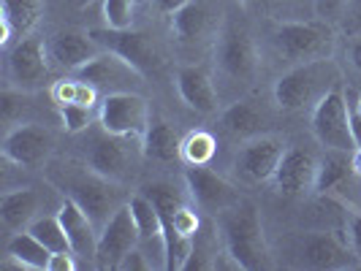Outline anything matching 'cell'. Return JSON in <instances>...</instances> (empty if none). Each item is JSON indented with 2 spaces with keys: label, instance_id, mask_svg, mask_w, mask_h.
<instances>
[{
  "label": "cell",
  "instance_id": "836d02e7",
  "mask_svg": "<svg viewBox=\"0 0 361 271\" xmlns=\"http://www.w3.org/2000/svg\"><path fill=\"white\" fill-rule=\"evenodd\" d=\"M312 6H315V19H324L334 27L343 25L348 0H312Z\"/></svg>",
  "mask_w": 361,
  "mask_h": 271
},
{
  "label": "cell",
  "instance_id": "83f0119b",
  "mask_svg": "<svg viewBox=\"0 0 361 271\" xmlns=\"http://www.w3.org/2000/svg\"><path fill=\"white\" fill-rule=\"evenodd\" d=\"M245 11H253L271 22H293V19H315L312 0H236Z\"/></svg>",
  "mask_w": 361,
  "mask_h": 271
},
{
  "label": "cell",
  "instance_id": "3957f363",
  "mask_svg": "<svg viewBox=\"0 0 361 271\" xmlns=\"http://www.w3.org/2000/svg\"><path fill=\"white\" fill-rule=\"evenodd\" d=\"M340 84H345L340 63L326 57V60L293 65L286 73H280L271 87V98H274L277 108L286 114H310Z\"/></svg>",
  "mask_w": 361,
  "mask_h": 271
},
{
  "label": "cell",
  "instance_id": "7c38bea8",
  "mask_svg": "<svg viewBox=\"0 0 361 271\" xmlns=\"http://www.w3.org/2000/svg\"><path fill=\"white\" fill-rule=\"evenodd\" d=\"M318 171H321V155L310 146L293 144L286 149L271 177V184L286 198H307V196H315Z\"/></svg>",
  "mask_w": 361,
  "mask_h": 271
},
{
  "label": "cell",
  "instance_id": "60d3db41",
  "mask_svg": "<svg viewBox=\"0 0 361 271\" xmlns=\"http://www.w3.org/2000/svg\"><path fill=\"white\" fill-rule=\"evenodd\" d=\"M136 3H147V0H136Z\"/></svg>",
  "mask_w": 361,
  "mask_h": 271
},
{
  "label": "cell",
  "instance_id": "4fadbf2b",
  "mask_svg": "<svg viewBox=\"0 0 361 271\" xmlns=\"http://www.w3.org/2000/svg\"><path fill=\"white\" fill-rule=\"evenodd\" d=\"M152 120V111L145 95L139 92H111L101 98L98 106V122L109 133L117 136H145L147 125Z\"/></svg>",
  "mask_w": 361,
  "mask_h": 271
},
{
  "label": "cell",
  "instance_id": "1f68e13d",
  "mask_svg": "<svg viewBox=\"0 0 361 271\" xmlns=\"http://www.w3.org/2000/svg\"><path fill=\"white\" fill-rule=\"evenodd\" d=\"M60 122H63V127H66V133L82 136L85 130H90V127L98 122V108L79 106V103L60 106Z\"/></svg>",
  "mask_w": 361,
  "mask_h": 271
},
{
  "label": "cell",
  "instance_id": "8d00e7d4",
  "mask_svg": "<svg viewBox=\"0 0 361 271\" xmlns=\"http://www.w3.org/2000/svg\"><path fill=\"white\" fill-rule=\"evenodd\" d=\"M82 266L79 258L66 250V253H52V260H49V271H76Z\"/></svg>",
  "mask_w": 361,
  "mask_h": 271
},
{
  "label": "cell",
  "instance_id": "277c9868",
  "mask_svg": "<svg viewBox=\"0 0 361 271\" xmlns=\"http://www.w3.org/2000/svg\"><path fill=\"white\" fill-rule=\"evenodd\" d=\"M217 231L223 239L226 253L234 258V263L245 271L271 269V253L264 236L261 212L253 201L242 198L239 203L223 209L215 215Z\"/></svg>",
  "mask_w": 361,
  "mask_h": 271
},
{
  "label": "cell",
  "instance_id": "52a82bcc",
  "mask_svg": "<svg viewBox=\"0 0 361 271\" xmlns=\"http://www.w3.org/2000/svg\"><path fill=\"white\" fill-rule=\"evenodd\" d=\"M288 263L293 269H356L361 266L353 255L345 231H307L290 241Z\"/></svg>",
  "mask_w": 361,
  "mask_h": 271
},
{
  "label": "cell",
  "instance_id": "7402d4cb",
  "mask_svg": "<svg viewBox=\"0 0 361 271\" xmlns=\"http://www.w3.org/2000/svg\"><path fill=\"white\" fill-rule=\"evenodd\" d=\"M57 217L66 228L68 244L73 255L79 258L82 266H95V253H98V225L90 220V215L71 198H63L57 206Z\"/></svg>",
  "mask_w": 361,
  "mask_h": 271
},
{
  "label": "cell",
  "instance_id": "5b68a950",
  "mask_svg": "<svg viewBox=\"0 0 361 271\" xmlns=\"http://www.w3.org/2000/svg\"><path fill=\"white\" fill-rule=\"evenodd\" d=\"M269 46L277 60L288 68L326 60L337 46V27L324 19H293V22H274L269 33Z\"/></svg>",
  "mask_w": 361,
  "mask_h": 271
},
{
  "label": "cell",
  "instance_id": "44dd1931",
  "mask_svg": "<svg viewBox=\"0 0 361 271\" xmlns=\"http://www.w3.org/2000/svg\"><path fill=\"white\" fill-rule=\"evenodd\" d=\"M174 84H177V92L185 101V106L199 111V114H217L220 111V90L215 84V76L201 68L196 63H185L177 68L174 73Z\"/></svg>",
  "mask_w": 361,
  "mask_h": 271
},
{
  "label": "cell",
  "instance_id": "ffe728a7",
  "mask_svg": "<svg viewBox=\"0 0 361 271\" xmlns=\"http://www.w3.org/2000/svg\"><path fill=\"white\" fill-rule=\"evenodd\" d=\"M130 212L136 220V228H139V247L147 253L152 269L166 271V236H163V217L155 206V201L147 196L145 190L133 193L130 198Z\"/></svg>",
  "mask_w": 361,
  "mask_h": 271
},
{
  "label": "cell",
  "instance_id": "9a60e30c",
  "mask_svg": "<svg viewBox=\"0 0 361 271\" xmlns=\"http://www.w3.org/2000/svg\"><path fill=\"white\" fill-rule=\"evenodd\" d=\"M73 76L90 82L101 95H111V92H139L147 79L145 73L136 71L126 57H120L117 52H109V49H104L98 57H92L90 63L82 71L73 73Z\"/></svg>",
  "mask_w": 361,
  "mask_h": 271
},
{
  "label": "cell",
  "instance_id": "9c48e42d",
  "mask_svg": "<svg viewBox=\"0 0 361 271\" xmlns=\"http://www.w3.org/2000/svg\"><path fill=\"white\" fill-rule=\"evenodd\" d=\"M310 127L315 141L324 149L337 152H356L353 127H350V108H348V92L345 84L331 90L318 106L310 111Z\"/></svg>",
  "mask_w": 361,
  "mask_h": 271
},
{
  "label": "cell",
  "instance_id": "d6a6232c",
  "mask_svg": "<svg viewBox=\"0 0 361 271\" xmlns=\"http://www.w3.org/2000/svg\"><path fill=\"white\" fill-rule=\"evenodd\" d=\"M343 225L345 236H348V244H350V250H353V255L359 258L361 263V212L350 209V206H343Z\"/></svg>",
  "mask_w": 361,
  "mask_h": 271
},
{
  "label": "cell",
  "instance_id": "e575fe53",
  "mask_svg": "<svg viewBox=\"0 0 361 271\" xmlns=\"http://www.w3.org/2000/svg\"><path fill=\"white\" fill-rule=\"evenodd\" d=\"M149 269H152V263H149V258H147V253L142 247L130 250V253L120 260V266H117V271H149Z\"/></svg>",
  "mask_w": 361,
  "mask_h": 271
},
{
  "label": "cell",
  "instance_id": "f35d334b",
  "mask_svg": "<svg viewBox=\"0 0 361 271\" xmlns=\"http://www.w3.org/2000/svg\"><path fill=\"white\" fill-rule=\"evenodd\" d=\"M152 3H155V8H158L161 14H169V17H171V14H177L180 8H185V6L193 3V0H152Z\"/></svg>",
  "mask_w": 361,
  "mask_h": 271
},
{
  "label": "cell",
  "instance_id": "484cf974",
  "mask_svg": "<svg viewBox=\"0 0 361 271\" xmlns=\"http://www.w3.org/2000/svg\"><path fill=\"white\" fill-rule=\"evenodd\" d=\"M142 149H145V158L149 160L171 163L182 158V136L169 120L152 117L142 136Z\"/></svg>",
  "mask_w": 361,
  "mask_h": 271
},
{
  "label": "cell",
  "instance_id": "ba28073f",
  "mask_svg": "<svg viewBox=\"0 0 361 271\" xmlns=\"http://www.w3.org/2000/svg\"><path fill=\"white\" fill-rule=\"evenodd\" d=\"M3 76L6 87L22 92H38L41 87L49 84L52 65L47 57V41L41 36H25L19 38L14 46L6 49L3 60Z\"/></svg>",
  "mask_w": 361,
  "mask_h": 271
},
{
  "label": "cell",
  "instance_id": "30bf717a",
  "mask_svg": "<svg viewBox=\"0 0 361 271\" xmlns=\"http://www.w3.org/2000/svg\"><path fill=\"white\" fill-rule=\"evenodd\" d=\"M286 139L277 136V133H261L255 139H247L242 141L239 149L234 155V177L242 184H264V182H271L277 165L286 155Z\"/></svg>",
  "mask_w": 361,
  "mask_h": 271
},
{
  "label": "cell",
  "instance_id": "ab89813d",
  "mask_svg": "<svg viewBox=\"0 0 361 271\" xmlns=\"http://www.w3.org/2000/svg\"><path fill=\"white\" fill-rule=\"evenodd\" d=\"M353 168H356V174L361 177V149H356V152H353Z\"/></svg>",
  "mask_w": 361,
  "mask_h": 271
},
{
  "label": "cell",
  "instance_id": "ac0fdd59",
  "mask_svg": "<svg viewBox=\"0 0 361 271\" xmlns=\"http://www.w3.org/2000/svg\"><path fill=\"white\" fill-rule=\"evenodd\" d=\"M185 187H188L190 201L204 215L212 217L242 201V193L234 182L220 177L217 171H209L207 165H188L185 168Z\"/></svg>",
  "mask_w": 361,
  "mask_h": 271
},
{
  "label": "cell",
  "instance_id": "d6986e66",
  "mask_svg": "<svg viewBox=\"0 0 361 271\" xmlns=\"http://www.w3.org/2000/svg\"><path fill=\"white\" fill-rule=\"evenodd\" d=\"M104 52V46L92 38V33H82V30H60L52 38H47V57L52 71L63 73V76H73L82 71L92 57Z\"/></svg>",
  "mask_w": 361,
  "mask_h": 271
},
{
  "label": "cell",
  "instance_id": "8fae6325",
  "mask_svg": "<svg viewBox=\"0 0 361 271\" xmlns=\"http://www.w3.org/2000/svg\"><path fill=\"white\" fill-rule=\"evenodd\" d=\"M223 19L226 17H220L217 0H193L177 14H171V36L185 49L215 46Z\"/></svg>",
  "mask_w": 361,
  "mask_h": 271
},
{
  "label": "cell",
  "instance_id": "4316f807",
  "mask_svg": "<svg viewBox=\"0 0 361 271\" xmlns=\"http://www.w3.org/2000/svg\"><path fill=\"white\" fill-rule=\"evenodd\" d=\"M52 250L41 244L30 231L11 234L6 241V266L14 263L17 269H33V271H49Z\"/></svg>",
  "mask_w": 361,
  "mask_h": 271
},
{
  "label": "cell",
  "instance_id": "f1b7e54d",
  "mask_svg": "<svg viewBox=\"0 0 361 271\" xmlns=\"http://www.w3.org/2000/svg\"><path fill=\"white\" fill-rule=\"evenodd\" d=\"M217 155V136L209 130H190L182 136V158L185 165H209Z\"/></svg>",
  "mask_w": 361,
  "mask_h": 271
},
{
  "label": "cell",
  "instance_id": "2e32d148",
  "mask_svg": "<svg viewBox=\"0 0 361 271\" xmlns=\"http://www.w3.org/2000/svg\"><path fill=\"white\" fill-rule=\"evenodd\" d=\"M136 247H139V228H136V220H133V212H130V203H123L106 220V225L98 231L95 269L117 271L120 260Z\"/></svg>",
  "mask_w": 361,
  "mask_h": 271
},
{
  "label": "cell",
  "instance_id": "cb8c5ba5",
  "mask_svg": "<svg viewBox=\"0 0 361 271\" xmlns=\"http://www.w3.org/2000/svg\"><path fill=\"white\" fill-rule=\"evenodd\" d=\"M44 196L38 187H17V190H6L0 198V225L8 234L27 231V225L41 217Z\"/></svg>",
  "mask_w": 361,
  "mask_h": 271
},
{
  "label": "cell",
  "instance_id": "74e56055",
  "mask_svg": "<svg viewBox=\"0 0 361 271\" xmlns=\"http://www.w3.org/2000/svg\"><path fill=\"white\" fill-rule=\"evenodd\" d=\"M345 57H348L350 68L361 76V33H359V36H350L348 46H345Z\"/></svg>",
  "mask_w": 361,
  "mask_h": 271
},
{
  "label": "cell",
  "instance_id": "5bb4252c",
  "mask_svg": "<svg viewBox=\"0 0 361 271\" xmlns=\"http://www.w3.org/2000/svg\"><path fill=\"white\" fill-rule=\"evenodd\" d=\"M3 160L14 163L19 168H38L47 165L54 152L52 133L38 122H17L3 136Z\"/></svg>",
  "mask_w": 361,
  "mask_h": 271
},
{
  "label": "cell",
  "instance_id": "e0dca14e",
  "mask_svg": "<svg viewBox=\"0 0 361 271\" xmlns=\"http://www.w3.org/2000/svg\"><path fill=\"white\" fill-rule=\"evenodd\" d=\"M92 38L109 49V52H117L120 57H126L128 63L142 71L145 76L149 73H158L163 65V54L158 49V44L147 33H139V30H111V27H101V30H90Z\"/></svg>",
  "mask_w": 361,
  "mask_h": 271
},
{
  "label": "cell",
  "instance_id": "4dcf8cb0",
  "mask_svg": "<svg viewBox=\"0 0 361 271\" xmlns=\"http://www.w3.org/2000/svg\"><path fill=\"white\" fill-rule=\"evenodd\" d=\"M101 14L111 30H130L136 22V0H101Z\"/></svg>",
  "mask_w": 361,
  "mask_h": 271
},
{
  "label": "cell",
  "instance_id": "6da1fadb",
  "mask_svg": "<svg viewBox=\"0 0 361 271\" xmlns=\"http://www.w3.org/2000/svg\"><path fill=\"white\" fill-rule=\"evenodd\" d=\"M44 174H47V182L63 198L76 201L90 215V220L98 225V231L106 225L109 217L130 198L126 193V184L106 179L104 174H98L85 160H71V158L49 160Z\"/></svg>",
  "mask_w": 361,
  "mask_h": 271
},
{
  "label": "cell",
  "instance_id": "603a6c76",
  "mask_svg": "<svg viewBox=\"0 0 361 271\" xmlns=\"http://www.w3.org/2000/svg\"><path fill=\"white\" fill-rule=\"evenodd\" d=\"M267 125H269L267 111L253 101H247V98H236L220 111V130L239 144L261 136V133H269Z\"/></svg>",
  "mask_w": 361,
  "mask_h": 271
},
{
  "label": "cell",
  "instance_id": "d590c367",
  "mask_svg": "<svg viewBox=\"0 0 361 271\" xmlns=\"http://www.w3.org/2000/svg\"><path fill=\"white\" fill-rule=\"evenodd\" d=\"M340 27L348 30L350 36H359L361 33V0H348V8H345V17Z\"/></svg>",
  "mask_w": 361,
  "mask_h": 271
},
{
  "label": "cell",
  "instance_id": "d4e9b609",
  "mask_svg": "<svg viewBox=\"0 0 361 271\" xmlns=\"http://www.w3.org/2000/svg\"><path fill=\"white\" fill-rule=\"evenodd\" d=\"M3 3V14H0V44L3 49L14 46L19 38L30 36L38 19L44 14V3L41 0H0Z\"/></svg>",
  "mask_w": 361,
  "mask_h": 271
},
{
  "label": "cell",
  "instance_id": "7a4b0ae2",
  "mask_svg": "<svg viewBox=\"0 0 361 271\" xmlns=\"http://www.w3.org/2000/svg\"><path fill=\"white\" fill-rule=\"evenodd\" d=\"M212 60H215V84H220L217 87L220 98L231 95L236 101V92L253 87L255 76L261 71V54L245 19L226 14L212 46Z\"/></svg>",
  "mask_w": 361,
  "mask_h": 271
},
{
  "label": "cell",
  "instance_id": "8992f818",
  "mask_svg": "<svg viewBox=\"0 0 361 271\" xmlns=\"http://www.w3.org/2000/svg\"><path fill=\"white\" fill-rule=\"evenodd\" d=\"M82 160L90 168H95L98 174H104L106 179L120 182V184H130V179H136L139 165H142V139L136 136H117L101 127V122H95L90 130L82 133Z\"/></svg>",
  "mask_w": 361,
  "mask_h": 271
},
{
  "label": "cell",
  "instance_id": "f546056e",
  "mask_svg": "<svg viewBox=\"0 0 361 271\" xmlns=\"http://www.w3.org/2000/svg\"><path fill=\"white\" fill-rule=\"evenodd\" d=\"M27 231L36 236L41 244H47L52 253H66V250H71L68 236H66V228H63V222H60L57 212H54V215L36 217V220L27 225ZM71 253H73V250H71Z\"/></svg>",
  "mask_w": 361,
  "mask_h": 271
}]
</instances>
